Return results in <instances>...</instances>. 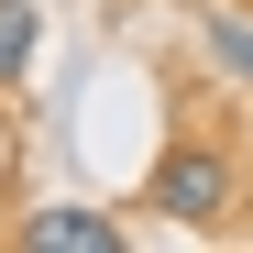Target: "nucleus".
Masks as SVG:
<instances>
[{
  "mask_svg": "<svg viewBox=\"0 0 253 253\" xmlns=\"http://www.w3.org/2000/svg\"><path fill=\"white\" fill-rule=\"evenodd\" d=\"M143 209H165L176 231H231V220H242V165H231L220 143H198V132H187V143H165Z\"/></svg>",
  "mask_w": 253,
  "mask_h": 253,
  "instance_id": "nucleus-1",
  "label": "nucleus"
},
{
  "mask_svg": "<svg viewBox=\"0 0 253 253\" xmlns=\"http://www.w3.org/2000/svg\"><path fill=\"white\" fill-rule=\"evenodd\" d=\"M11 242H33V253H121V220H110V209L55 198V209H22V220H11Z\"/></svg>",
  "mask_w": 253,
  "mask_h": 253,
  "instance_id": "nucleus-2",
  "label": "nucleus"
},
{
  "mask_svg": "<svg viewBox=\"0 0 253 253\" xmlns=\"http://www.w3.org/2000/svg\"><path fill=\"white\" fill-rule=\"evenodd\" d=\"M33 33H44V11H33V0H0V88H22V66H33Z\"/></svg>",
  "mask_w": 253,
  "mask_h": 253,
  "instance_id": "nucleus-3",
  "label": "nucleus"
},
{
  "mask_svg": "<svg viewBox=\"0 0 253 253\" xmlns=\"http://www.w3.org/2000/svg\"><path fill=\"white\" fill-rule=\"evenodd\" d=\"M209 55H220V77H242V88H253V22H242V11L209 22Z\"/></svg>",
  "mask_w": 253,
  "mask_h": 253,
  "instance_id": "nucleus-4",
  "label": "nucleus"
}]
</instances>
